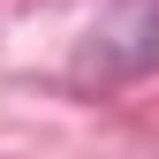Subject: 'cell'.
<instances>
[{
	"label": "cell",
	"mask_w": 159,
	"mask_h": 159,
	"mask_svg": "<svg viewBox=\"0 0 159 159\" xmlns=\"http://www.w3.org/2000/svg\"><path fill=\"white\" fill-rule=\"evenodd\" d=\"M159 68V0H106L91 15V30L76 38V84H136V76Z\"/></svg>",
	"instance_id": "cell-1"
}]
</instances>
